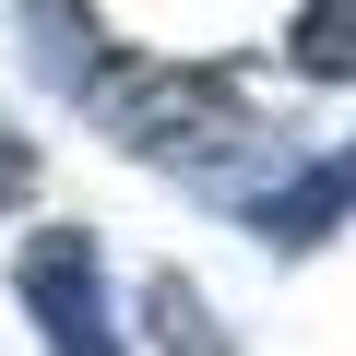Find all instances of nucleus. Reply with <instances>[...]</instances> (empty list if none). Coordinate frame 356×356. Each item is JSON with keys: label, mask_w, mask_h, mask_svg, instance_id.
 Masks as SVG:
<instances>
[{"label": "nucleus", "mask_w": 356, "mask_h": 356, "mask_svg": "<svg viewBox=\"0 0 356 356\" xmlns=\"http://www.w3.org/2000/svg\"><path fill=\"white\" fill-rule=\"evenodd\" d=\"M131 321H143V356H238V344H226V321H214V297L178 273V261H154V273H143Z\"/></svg>", "instance_id": "39448f33"}, {"label": "nucleus", "mask_w": 356, "mask_h": 356, "mask_svg": "<svg viewBox=\"0 0 356 356\" xmlns=\"http://www.w3.org/2000/svg\"><path fill=\"white\" fill-rule=\"evenodd\" d=\"M13 297H24V321L48 332V356H131V321H119V297H107L95 226H36V238L13 250Z\"/></svg>", "instance_id": "f03ea898"}, {"label": "nucleus", "mask_w": 356, "mask_h": 356, "mask_svg": "<svg viewBox=\"0 0 356 356\" xmlns=\"http://www.w3.org/2000/svg\"><path fill=\"white\" fill-rule=\"evenodd\" d=\"M24 202H36V143H24V119H13V107H0V226H13Z\"/></svg>", "instance_id": "0eeeda50"}, {"label": "nucleus", "mask_w": 356, "mask_h": 356, "mask_svg": "<svg viewBox=\"0 0 356 356\" xmlns=\"http://www.w3.org/2000/svg\"><path fill=\"white\" fill-rule=\"evenodd\" d=\"M83 119H95L131 166H166V178H191V191H226L250 154H285V143L261 131L238 60H143V48H131V60L83 95Z\"/></svg>", "instance_id": "f257e3e1"}, {"label": "nucleus", "mask_w": 356, "mask_h": 356, "mask_svg": "<svg viewBox=\"0 0 356 356\" xmlns=\"http://www.w3.org/2000/svg\"><path fill=\"white\" fill-rule=\"evenodd\" d=\"M285 72L297 83H356V0H297L285 13Z\"/></svg>", "instance_id": "423d86ee"}, {"label": "nucleus", "mask_w": 356, "mask_h": 356, "mask_svg": "<svg viewBox=\"0 0 356 356\" xmlns=\"http://www.w3.org/2000/svg\"><path fill=\"white\" fill-rule=\"evenodd\" d=\"M13 36H24V72H36L48 95H72V107H83V95L131 60V48L107 36V13H95V0H13Z\"/></svg>", "instance_id": "20e7f679"}, {"label": "nucleus", "mask_w": 356, "mask_h": 356, "mask_svg": "<svg viewBox=\"0 0 356 356\" xmlns=\"http://www.w3.org/2000/svg\"><path fill=\"white\" fill-rule=\"evenodd\" d=\"M226 214H238L273 261L332 250V238L356 226V131H344V143H285L273 178H238V191H226Z\"/></svg>", "instance_id": "7ed1b4c3"}]
</instances>
